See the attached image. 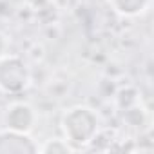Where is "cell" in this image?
Returning a JSON list of instances; mask_svg holds the SVG:
<instances>
[{
	"instance_id": "2",
	"label": "cell",
	"mask_w": 154,
	"mask_h": 154,
	"mask_svg": "<svg viewBox=\"0 0 154 154\" xmlns=\"http://www.w3.org/2000/svg\"><path fill=\"white\" fill-rule=\"evenodd\" d=\"M31 80L29 69L20 56L0 58V89L8 94H18L27 89Z\"/></svg>"
},
{
	"instance_id": "5",
	"label": "cell",
	"mask_w": 154,
	"mask_h": 154,
	"mask_svg": "<svg viewBox=\"0 0 154 154\" xmlns=\"http://www.w3.org/2000/svg\"><path fill=\"white\" fill-rule=\"evenodd\" d=\"M150 0H111L112 8L123 17H138L149 8Z\"/></svg>"
},
{
	"instance_id": "4",
	"label": "cell",
	"mask_w": 154,
	"mask_h": 154,
	"mask_svg": "<svg viewBox=\"0 0 154 154\" xmlns=\"http://www.w3.org/2000/svg\"><path fill=\"white\" fill-rule=\"evenodd\" d=\"M4 122H6L8 129L18 131V132H29L35 127L36 114H35L31 105L18 102V103H13L8 109V112L4 116Z\"/></svg>"
},
{
	"instance_id": "3",
	"label": "cell",
	"mask_w": 154,
	"mask_h": 154,
	"mask_svg": "<svg viewBox=\"0 0 154 154\" xmlns=\"http://www.w3.org/2000/svg\"><path fill=\"white\" fill-rule=\"evenodd\" d=\"M38 145L29 138L27 132H18L13 129L0 131V154H35Z\"/></svg>"
},
{
	"instance_id": "6",
	"label": "cell",
	"mask_w": 154,
	"mask_h": 154,
	"mask_svg": "<svg viewBox=\"0 0 154 154\" xmlns=\"http://www.w3.org/2000/svg\"><path fill=\"white\" fill-rule=\"evenodd\" d=\"M38 150L44 154H65V152H72V147L65 140H47L44 147H40Z\"/></svg>"
},
{
	"instance_id": "1",
	"label": "cell",
	"mask_w": 154,
	"mask_h": 154,
	"mask_svg": "<svg viewBox=\"0 0 154 154\" xmlns=\"http://www.w3.org/2000/svg\"><path fill=\"white\" fill-rule=\"evenodd\" d=\"M62 129L69 143L84 147L93 140H96L100 129V118L87 105H74L63 112Z\"/></svg>"
},
{
	"instance_id": "7",
	"label": "cell",
	"mask_w": 154,
	"mask_h": 154,
	"mask_svg": "<svg viewBox=\"0 0 154 154\" xmlns=\"http://www.w3.org/2000/svg\"><path fill=\"white\" fill-rule=\"evenodd\" d=\"M6 38H4V35L2 33H0V58H2L4 54H6Z\"/></svg>"
}]
</instances>
